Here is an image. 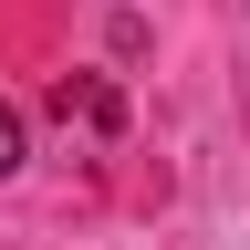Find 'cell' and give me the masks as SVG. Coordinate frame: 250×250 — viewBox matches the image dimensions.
<instances>
[{"label": "cell", "instance_id": "6da1fadb", "mask_svg": "<svg viewBox=\"0 0 250 250\" xmlns=\"http://www.w3.org/2000/svg\"><path fill=\"white\" fill-rule=\"evenodd\" d=\"M21 156H31V146H21V115H11V104H0V177H11V167H21Z\"/></svg>", "mask_w": 250, "mask_h": 250}]
</instances>
